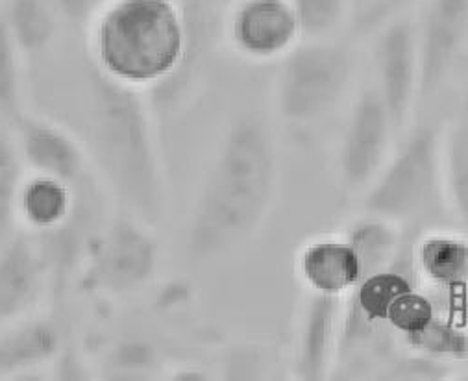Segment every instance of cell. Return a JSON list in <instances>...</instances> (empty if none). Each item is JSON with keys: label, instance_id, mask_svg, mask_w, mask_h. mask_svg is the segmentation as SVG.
Wrapping results in <instances>:
<instances>
[{"label": "cell", "instance_id": "5b68a950", "mask_svg": "<svg viewBox=\"0 0 468 381\" xmlns=\"http://www.w3.org/2000/svg\"><path fill=\"white\" fill-rule=\"evenodd\" d=\"M441 167L439 135L419 126L387 164L365 196V211L383 220H400L420 211L435 193Z\"/></svg>", "mask_w": 468, "mask_h": 381}, {"label": "cell", "instance_id": "44dd1931", "mask_svg": "<svg viewBox=\"0 0 468 381\" xmlns=\"http://www.w3.org/2000/svg\"><path fill=\"white\" fill-rule=\"evenodd\" d=\"M3 17L23 54L47 48L59 25V17L47 0H8Z\"/></svg>", "mask_w": 468, "mask_h": 381}, {"label": "cell", "instance_id": "83f0119b", "mask_svg": "<svg viewBox=\"0 0 468 381\" xmlns=\"http://www.w3.org/2000/svg\"><path fill=\"white\" fill-rule=\"evenodd\" d=\"M435 317L437 315L431 300L413 287L393 302L387 315V324L406 339L422 332Z\"/></svg>", "mask_w": 468, "mask_h": 381}, {"label": "cell", "instance_id": "1f68e13d", "mask_svg": "<svg viewBox=\"0 0 468 381\" xmlns=\"http://www.w3.org/2000/svg\"><path fill=\"white\" fill-rule=\"evenodd\" d=\"M448 368L441 363V359L431 357V355H420V357H413L408 359L404 363H400L391 377L393 379H442L446 376Z\"/></svg>", "mask_w": 468, "mask_h": 381}, {"label": "cell", "instance_id": "ac0fdd59", "mask_svg": "<svg viewBox=\"0 0 468 381\" xmlns=\"http://www.w3.org/2000/svg\"><path fill=\"white\" fill-rule=\"evenodd\" d=\"M63 348L59 326L48 319L28 321L0 335V377L54 361Z\"/></svg>", "mask_w": 468, "mask_h": 381}, {"label": "cell", "instance_id": "52a82bcc", "mask_svg": "<svg viewBox=\"0 0 468 381\" xmlns=\"http://www.w3.org/2000/svg\"><path fill=\"white\" fill-rule=\"evenodd\" d=\"M102 202L90 175L74 185V204L63 222L34 234L45 259L54 294H63L72 278L80 274L90 245L102 230Z\"/></svg>", "mask_w": 468, "mask_h": 381}, {"label": "cell", "instance_id": "f1b7e54d", "mask_svg": "<svg viewBox=\"0 0 468 381\" xmlns=\"http://www.w3.org/2000/svg\"><path fill=\"white\" fill-rule=\"evenodd\" d=\"M158 365V354L146 341L130 339L113 348L108 357V370L113 377H146Z\"/></svg>", "mask_w": 468, "mask_h": 381}, {"label": "cell", "instance_id": "9a60e30c", "mask_svg": "<svg viewBox=\"0 0 468 381\" xmlns=\"http://www.w3.org/2000/svg\"><path fill=\"white\" fill-rule=\"evenodd\" d=\"M182 10L186 19V50L182 61L165 80L150 88V102L160 111L173 110L187 95L213 34V0H187Z\"/></svg>", "mask_w": 468, "mask_h": 381}, {"label": "cell", "instance_id": "484cf974", "mask_svg": "<svg viewBox=\"0 0 468 381\" xmlns=\"http://www.w3.org/2000/svg\"><path fill=\"white\" fill-rule=\"evenodd\" d=\"M411 348L437 359L468 357V337L459 328L439 321L437 317L419 333L404 339Z\"/></svg>", "mask_w": 468, "mask_h": 381}, {"label": "cell", "instance_id": "7c38bea8", "mask_svg": "<svg viewBox=\"0 0 468 381\" xmlns=\"http://www.w3.org/2000/svg\"><path fill=\"white\" fill-rule=\"evenodd\" d=\"M12 128L23 162L34 175L50 176L69 185H76L90 175L82 146L63 128L27 113Z\"/></svg>", "mask_w": 468, "mask_h": 381}, {"label": "cell", "instance_id": "8992f818", "mask_svg": "<svg viewBox=\"0 0 468 381\" xmlns=\"http://www.w3.org/2000/svg\"><path fill=\"white\" fill-rule=\"evenodd\" d=\"M158 269V245L132 218H115L95 236L80 269L86 291L124 294L146 285Z\"/></svg>", "mask_w": 468, "mask_h": 381}, {"label": "cell", "instance_id": "277c9868", "mask_svg": "<svg viewBox=\"0 0 468 381\" xmlns=\"http://www.w3.org/2000/svg\"><path fill=\"white\" fill-rule=\"evenodd\" d=\"M352 72L350 52L337 43L291 48L278 86V110L289 122L321 119L343 97Z\"/></svg>", "mask_w": 468, "mask_h": 381}, {"label": "cell", "instance_id": "d4e9b609", "mask_svg": "<svg viewBox=\"0 0 468 381\" xmlns=\"http://www.w3.org/2000/svg\"><path fill=\"white\" fill-rule=\"evenodd\" d=\"M19 47L16 45L10 28L0 16V119L8 124L25 113L21 101V63Z\"/></svg>", "mask_w": 468, "mask_h": 381}, {"label": "cell", "instance_id": "4316f807", "mask_svg": "<svg viewBox=\"0 0 468 381\" xmlns=\"http://www.w3.org/2000/svg\"><path fill=\"white\" fill-rule=\"evenodd\" d=\"M300 32L307 39H319L335 30L345 19L352 0H291Z\"/></svg>", "mask_w": 468, "mask_h": 381}, {"label": "cell", "instance_id": "4fadbf2b", "mask_svg": "<svg viewBox=\"0 0 468 381\" xmlns=\"http://www.w3.org/2000/svg\"><path fill=\"white\" fill-rule=\"evenodd\" d=\"M47 285L48 270L36 241L10 236L0 245V326L32 312Z\"/></svg>", "mask_w": 468, "mask_h": 381}, {"label": "cell", "instance_id": "ba28073f", "mask_svg": "<svg viewBox=\"0 0 468 381\" xmlns=\"http://www.w3.org/2000/svg\"><path fill=\"white\" fill-rule=\"evenodd\" d=\"M393 128L378 91L365 90L352 108L339 152L341 178L348 189L370 184L381 171Z\"/></svg>", "mask_w": 468, "mask_h": 381}, {"label": "cell", "instance_id": "7402d4cb", "mask_svg": "<svg viewBox=\"0 0 468 381\" xmlns=\"http://www.w3.org/2000/svg\"><path fill=\"white\" fill-rule=\"evenodd\" d=\"M25 162L12 124L0 119V245L14 232Z\"/></svg>", "mask_w": 468, "mask_h": 381}, {"label": "cell", "instance_id": "5bb4252c", "mask_svg": "<svg viewBox=\"0 0 468 381\" xmlns=\"http://www.w3.org/2000/svg\"><path fill=\"white\" fill-rule=\"evenodd\" d=\"M341 296L314 292L303 315L294 372L298 379L319 381L330 372L341 330Z\"/></svg>", "mask_w": 468, "mask_h": 381}, {"label": "cell", "instance_id": "4dcf8cb0", "mask_svg": "<svg viewBox=\"0 0 468 381\" xmlns=\"http://www.w3.org/2000/svg\"><path fill=\"white\" fill-rule=\"evenodd\" d=\"M59 21L72 26H86L93 23L104 0H47Z\"/></svg>", "mask_w": 468, "mask_h": 381}, {"label": "cell", "instance_id": "6da1fadb", "mask_svg": "<svg viewBox=\"0 0 468 381\" xmlns=\"http://www.w3.org/2000/svg\"><path fill=\"white\" fill-rule=\"evenodd\" d=\"M276 152L261 119L243 115L228 128L189 224L193 258L209 259L249 239L274 198Z\"/></svg>", "mask_w": 468, "mask_h": 381}, {"label": "cell", "instance_id": "2e32d148", "mask_svg": "<svg viewBox=\"0 0 468 381\" xmlns=\"http://www.w3.org/2000/svg\"><path fill=\"white\" fill-rule=\"evenodd\" d=\"M413 281L391 267L365 276L352 291L346 303L345 324H341L343 344L370 335L374 326L387 323L393 302L406 291L413 289Z\"/></svg>", "mask_w": 468, "mask_h": 381}, {"label": "cell", "instance_id": "7a4b0ae2", "mask_svg": "<svg viewBox=\"0 0 468 381\" xmlns=\"http://www.w3.org/2000/svg\"><path fill=\"white\" fill-rule=\"evenodd\" d=\"M88 82L93 148L110 185L146 224L158 222L165 207V189L143 93L112 80L95 63Z\"/></svg>", "mask_w": 468, "mask_h": 381}, {"label": "cell", "instance_id": "836d02e7", "mask_svg": "<svg viewBox=\"0 0 468 381\" xmlns=\"http://www.w3.org/2000/svg\"><path fill=\"white\" fill-rule=\"evenodd\" d=\"M176 379H206V376L198 370H182L180 374H176Z\"/></svg>", "mask_w": 468, "mask_h": 381}, {"label": "cell", "instance_id": "603a6c76", "mask_svg": "<svg viewBox=\"0 0 468 381\" xmlns=\"http://www.w3.org/2000/svg\"><path fill=\"white\" fill-rule=\"evenodd\" d=\"M346 241L356 250L361 265V274L365 278L391 265L397 252L399 236L391 226V220L368 215L367 220L352 226Z\"/></svg>", "mask_w": 468, "mask_h": 381}, {"label": "cell", "instance_id": "8fae6325", "mask_svg": "<svg viewBox=\"0 0 468 381\" xmlns=\"http://www.w3.org/2000/svg\"><path fill=\"white\" fill-rule=\"evenodd\" d=\"M468 37V0H431L417 34L419 91L431 95L446 80Z\"/></svg>", "mask_w": 468, "mask_h": 381}, {"label": "cell", "instance_id": "f546056e", "mask_svg": "<svg viewBox=\"0 0 468 381\" xmlns=\"http://www.w3.org/2000/svg\"><path fill=\"white\" fill-rule=\"evenodd\" d=\"M411 3L415 0H368V5L356 14V32L367 36L379 30Z\"/></svg>", "mask_w": 468, "mask_h": 381}, {"label": "cell", "instance_id": "9c48e42d", "mask_svg": "<svg viewBox=\"0 0 468 381\" xmlns=\"http://www.w3.org/2000/svg\"><path fill=\"white\" fill-rule=\"evenodd\" d=\"M228 36L245 58L267 61L294 48L302 32L291 0H239L228 19Z\"/></svg>", "mask_w": 468, "mask_h": 381}, {"label": "cell", "instance_id": "e0dca14e", "mask_svg": "<svg viewBox=\"0 0 468 381\" xmlns=\"http://www.w3.org/2000/svg\"><path fill=\"white\" fill-rule=\"evenodd\" d=\"M298 272L314 292L341 298L363 278L359 258L346 239L309 243L298 258Z\"/></svg>", "mask_w": 468, "mask_h": 381}, {"label": "cell", "instance_id": "d6a6232c", "mask_svg": "<svg viewBox=\"0 0 468 381\" xmlns=\"http://www.w3.org/2000/svg\"><path fill=\"white\" fill-rule=\"evenodd\" d=\"M54 361H58V366H56L58 379H86L88 377L82 359L78 357L72 350L61 348V352L56 355Z\"/></svg>", "mask_w": 468, "mask_h": 381}, {"label": "cell", "instance_id": "3957f363", "mask_svg": "<svg viewBox=\"0 0 468 381\" xmlns=\"http://www.w3.org/2000/svg\"><path fill=\"white\" fill-rule=\"evenodd\" d=\"M91 25L93 63L112 80L150 90L182 61L186 19L176 0H104Z\"/></svg>", "mask_w": 468, "mask_h": 381}, {"label": "cell", "instance_id": "30bf717a", "mask_svg": "<svg viewBox=\"0 0 468 381\" xmlns=\"http://www.w3.org/2000/svg\"><path fill=\"white\" fill-rule=\"evenodd\" d=\"M376 45L378 95L395 128H400L419 91L417 32L406 19H391L379 30Z\"/></svg>", "mask_w": 468, "mask_h": 381}, {"label": "cell", "instance_id": "ffe728a7", "mask_svg": "<svg viewBox=\"0 0 468 381\" xmlns=\"http://www.w3.org/2000/svg\"><path fill=\"white\" fill-rule=\"evenodd\" d=\"M417 267L435 285H463L468 281V241L446 234L424 238L417 249Z\"/></svg>", "mask_w": 468, "mask_h": 381}, {"label": "cell", "instance_id": "d6986e66", "mask_svg": "<svg viewBox=\"0 0 468 381\" xmlns=\"http://www.w3.org/2000/svg\"><path fill=\"white\" fill-rule=\"evenodd\" d=\"M74 204V185L61 180L34 175L23 182L17 200V218L34 234L50 230L65 220Z\"/></svg>", "mask_w": 468, "mask_h": 381}, {"label": "cell", "instance_id": "e575fe53", "mask_svg": "<svg viewBox=\"0 0 468 381\" xmlns=\"http://www.w3.org/2000/svg\"><path fill=\"white\" fill-rule=\"evenodd\" d=\"M368 5V0H352V6H354V10H356V14L363 8V6H367Z\"/></svg>", "mask_w": 468, "mask_h": 381}, {"label": "cell", "instance_id": "cb8c5ba5", "mask_svg": "<svg viewBox=\"0 0 468 381\" xmlns=\"http://www.w3.org/2000/svg\"><path fill=\"white\" fill-rule=\"evenodd\" d=\"M446 178L453 209L468 226V102L450 135Z\"/></svg>", "mask_w": 468, "mask_h": 381}]
</instances>
